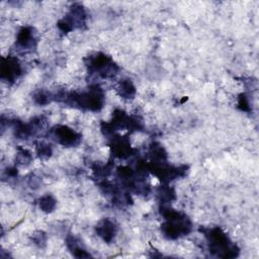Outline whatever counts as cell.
<instances>
[{
    "label": "cell",
    "instance_id": "obj_3",
    "mask_svg": "<svg viewBox=\"0 0 259 259\" xmlns=\"http://www.w3.org/2000/svg\"><path fill=\"white\" fill-rule=\"evenodd\" d=\"M162 214L165 223L162 224L161 230L166 238L177 239L191 231V222L185 214L166 207H163Z\"/></svg>",
    "mask_w": 259,
    "mask_h": 259
},
{
    "label": "cell",
    "instance_id": "obj_13",
    "mask_svg": "<svg viewBox=\"0 0 259 259\" xmlns=\"http://www.w3.org/2000/svg\"><path fill=\"white\" fill-rule=\"evenodd\" d=\"M53 98H54V96H52L50 92L45 91V90H39V91H37V92L34 94V97H33V99L35 100V102L38 103V104H46V103H49Z\"/></svg>",
    "mask_w": 259,
    "mask_h": 259
},
{
    "label": "cell",
    "instance_id": "obj_6",
    "mask_svg": "<svg viewBox=\"0 0 259 259\" xmlns=\"http://www.w3.org/2000/svg\"><path fill=\"white\" fill-rule=\"evenodd\" d=\"M21 74V67L17 59L7 57L2 60L1 64V78L3 80L13 82Z\"/></svg>",
    "mask_w": 259,
    "mask_h": 259
},
{
    "label": "cell",
    "instance_id": "obj_15",
    "mask_svg": "<svg viewBox=\"0 0 259 259\" xmlns=\"http://www.w3.org/2000/svg\"><path fill=\"white\" fill-rule=\"evenodd\" d=\"M239 106L242 110H249V101L248 98L245 96V94H241L239 97Z\"/></svg>",
    "mask_w": 259,
    "mask_h": 259
},
{
    "label": "cell",
    "instance_id": "obj_11",
    "mask_svg": "<svg viewBox=\"0 0 259 259\" xmlns=\"http://www.w3.org/2000/svg\"><path fill=\"white\" fill-rule=\"evenodd\" d=\"M67 245L68 248L71 250L72 254L75 257L78 258H83V257H90V254L86 252V250H84L81 246L80 243L74 238V237H68L67 238Z\"/></svg>",
    "mask_w": 259,
    "mask_h": 259
},
{
    "label": "cell",
    "instance_id": "obj_10",
    "mask_svg": "<svg viewBox=\"0 0 259 259\" xmlns=\"http://www.w3.org/2000/svg\"><path fill=\"white\" fill-rule=\"evenodd\" d=\"M117 92L122 98L131 99V98H134L136 94V87L131 80L123 79V80H120V82L118 83Z\"/></svg>",
    "mask_w": 259,
    "mask_h": 259
},
{
    "label": "cell",
    "instance_id": "obj_16",
    "mask_svg": "<svg viewBox=\"0 0 259 259\" xmlns=\"http://www.w3.org/2000/svg\"><path fill=\"white\" fill-rule=\"evenodd\" d=\"M34 236L36 237V239L33 240V241H34V244L38 245L39 247H41L42 245L46 244V239H47V237H46V235H45L42 232H37V235L35 234Z\"/></svg>",
    "mask_w": 259,
    "mask_h": 259
},
{
    "label": "cell",
    "instance_id": "obj_8",
    "mask_svg": "<svg viewBox=\"0 0 259 259\" xmlns=\"http://www.w3.org/2000/svg\"><path fill=\"white\" fill-rule=\"evenodd\" d=\"M16 45L20 50H23V51H29L32 48H34L35 37L32 32V28L22 27L17 34Z\"/></svg>",
    "mask_w": 259,
    "mask_h": 259
},
{
    "label": "cell",
    "instance_id": "obj_5",
    "mask_svg": "<svg viewBox=\"0 0 259 259\" xmlns=\"http://www.w3.org/2000/svg\"><path fill=\"white\" fill-rule=\"evenodd\" d=\"M55 141L66 147H73L80 143L81 136L66 125H57L52 130Z\"/></svg>",
    "mask_w": 259,
    "mask_h": 259
},
{
    "label": "cell",
    "instance_id": "obj_4",
    "mask_svg": "<svg viewBox=\"0 0 259 259\" xmlns=\"http://www.w3.org/2000/svg\"><path fill=\"white\" fill-rule=\"evenodd\" d=\"M88 70L91 74H97L102 78L112 77L116 74L118 68L112 60L104 54H95L88 58L86 63Z\"/></svg>",
    "mask_w": 259,
    "mask_h": 259
},
{
    "label": "cell",
    "instance_id": "obj_2",
    "mask_svg": "<svg viewBox=\"0 0 259 259\" xmlns=\"http://www.w3.org/2000/svg\"><path fill=\"white\" fill-rule=\"evenodd\" d=\"M207 242L208 251L211 255L222 258H234L239 254V248L230 240L220 228L200 230Z\"/></svg>",
    "mask_w": 259,
    "mask_h": 259
},
{
    "label": "cell",
    "instance_id": "obj_14",
    "mask_svg": "<svg viewBox=\"0 0 259 259\" xmlns=\"http://www.w3.org/2000/svg\"><path fill=\"white\" fill-rule=\"evenodd\" d=\"M37 153L39 157H50V155L52 154V149L47 144H40L37 149Z\"/></svg>",
    "mask_w": 259,
    "mask_h": 259
},
{
    "label": "cell",
    "instance_id": "obj_7",
    "mask_svg": "<svg viewBox=\"0 0 259 259\" xmlns=\"http://www.w3.org/2000/svg\"><path fill=\"white\" fill-rule=\"evenodd\" d=\"M117 231V227L115 223L109 219H104L98 223L96 226V233L97 235L102 238L103 241L106 243H110Z\"/></svg>",
    "mask_w": 259,
    "mask_h": 259
},
{
    "label": "cell",
    "instance_id": "obj_12",
    "mask_svg": "<svg viewBox=\"0 0 259 259\" xmlns=\"http://www.w3.org/2000/svg\"><path fill=\"white\" fill-rule=\"evenodd\" d=\"M56 206V200L54 199L53 196L51 195H46V196H42L40 199H39V207L44 210V211H47V212H50L52 211Z\"/></svg>",
    "mask_w": 259,
    "mask_h": 259
},
{
    "label": "cell",
    "instance_id": "obj_9",
    "mask_svg": "<svg viewBox=\"0 0 259 259\" xmlns=\"http://www.w3.org/2000/svg\"><path fill=\"white\" fill-rule=\"evenodd\" d=\"M111 147L113 154L118 158H126L127 156L131 155L132 150L130 147V143L125 138L117 137L116 139L113 140Z\"/></svg>",
    "mask_w": 259,
    "mask_h": 259
},
{
    "label": "cell",
    "instance_id": "obj_1",
    "mask_svg": "<svg viewBox=\"0 0 259 259\" xmlns=\"http://www.w3.org/2000/svg\"><path fill=\"white\" fill-rule=\"evenodd\" d=\"M56 100H62L72 106L98 111L103 106V92L98 86H93L81 93H59L54 96Z\"/></svg>",
    "mask_w": 259,
    "mask_h": 259
}]
</instances>
